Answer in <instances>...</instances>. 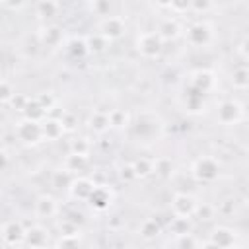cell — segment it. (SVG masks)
Returning <instances> with one entry per match:
<instances>
[{"label": "cell", "mask_w": 249, "mask_h": 249, "mask_svg": "<svg viewBox=\"0 0 249 249\" xmlns=\"http://www.w3.org/2000/svg\"><path fill=\"white\" fill-rule=\"evenodd\" d=\"M56 212H58V202L53 196L43 195L35 200V214L39 218H53L56 216Z\"/></svg>", "instance_id": "obj_17"}, {"label": "cell", "mask_w": 249, "mask_h": 249, "mask_svg": "<svg viewBox=\"0 0 249 249\" xmlns=\"http://www.w3.org/2000/svg\"><path fill=\"white\" fill-rule=\"evenodd\" d=\"M89 10L99 18H107L111 16V0H91Z\"/></svg>", "instance_id": "obj_29"}, {"label": "cell", "mask_w": 249, "mask_h": 249, "mask_svg": "<svg viewBox=\"0 0 249 249\" xmlns=\"http://www.w3.org/2000/svg\"><path fill=\"white\" fill-rule=\"evenodd\" d=\"M64 47H66L68 54L74 56V58H84L86 54H89V53H88V47H86V41H84V39H78V37L68 39Z\"/></svg>", "instance_id": "obj_22"}, {"label": "cell", "mask_w": 249, "mask_h": 249, "mask_svg": "<svg viewBox=\"0 0 249 249\" xmlns=\"http://www.w3.org/2000/svg\"><path fill=\"white\" fill-rule=\"evenodd\" d=\"M58 10H60V6H58L56 0H39L37 2V14L41 18H45V19L54 18L58 14Z\"/></svg>", "instance_id": "obj_23"}, {"label": "cell", "mask_w": 249, "mask_h": 249, "mask_svg": "<svg viewBox=\"0 0 249 249\" xmlns=\"http://www.w3.org/2000/svg\"><path fill=\"white\" fill-rule=\"evenodd\" d=\"M173 245H175V247H181V249H187V247H198V245H200V241H198L193 233L183 231V233H177V235H175Z\"/></svg>", "instance_id": "obj_28"}, {"label": "cell", "mask_w": 249, "mask_h": 249, "mask_svg": "<svg viewBox=\"0 0 249 249\" xmlns=\"http://www.w3.org/2000/svg\"><path fill=\"white\" fill-rule=\"evenodd\" d=\"M95 187L97 185L91 179H88V177H72V181L68 185V191H70V196L72 198H76V200H88Z\"/></svg>", "instance_id": "obj_9"}, {"label": "cell", "mask_w": 249, "mask_h": 249, "mask_svg": "<svg viewBox=\"0 0 249 249\" xmlns=\"http://www.w3.org/2000/svg\"><path fill=\"white\" fill-rule=\"evenodd\" d=\"M191 89L198 91V93H206L214 88V74L208 70H196L191 74Z\"/></svg>", "instance_id": "obj_13"}, {"label": "cell", "mask_w": 249, "mask_h": 249, "mask_svg": "<svg viewBox=\"0 0 249 249\" xmlns=\"http://www.w3.org/2000/svg\"><path fill=\"white\" fill-rule=\"evenodd\" d=\"M82 243V233H60V237L53 243L54 247H78Z\"/></svg>", "instance_id": "obj_27"}, {"label": "cell", "mask_w": 249, "mask_h": 249, "mask_svg": "<svg viewBox=\"0 0 249 249\" xmlns=\"http://www.w3.org/2000/svg\"><path fill=\"white\" fill-rule=\"evenodd\" d=\"M97 29H99V33L103 37H107L109 41H115V39L124 35L126 23H124V19L121 16H107V18H101Z\"/></svg>", "instance_id": "obj_7"}, {"label": "cell", "mask_w": 249, "mask_h": 249, "mask_svg": "<svg viewBox=\"0 0 249 249\" xmlns=\"http://www.w3.org/2000/svg\"><path fill=\"white\" fill-rule=\"evenodd\" d=\"M196 198L193 195H187V193H177L171 200V212L175 218H185V220H191L196 212Z\"/></svg>", "instance_id": "obj_4"}, {"label": "cell", "mask_w": 249, "mask_h": 249, "mask_svg": "<svg viewBox=\"0 0 249 249\" xmlns=\"http://www.w3.org/2000/svg\"><path fill=\"white\" fill-rule=\"evenodd\" d=\"M160 233H161V228H160V224H158L156 220L148 218V220L142 222V226H140V235H142L144 239H154V237H158Z\"/></svg>", "instance_id": "obj_24"}, {"label": "cell", "mask_w": 249, "mask_h": 249, "mask_svg": "<svg viewBox=\"0 0 249 249\" xmlns=\"http://www.w3.org/2000/svg\"><path fill=\"white\" fill-rule=\"evenodd\" d=\"M243 117V107L233 99H224L216 109V119L222 124H235Z\"/></svg>", "instance_id": "obj_5"}, {"label": "cell", "mask_w": 249, "mask_h": 249, "mask_svg": "<svg viewBox=\"0 0 249 249\" xmlns=\"http://www.w3.org/2000/svg\"><path fill=\"white\" fill-rule=\"evenodd\" d=\"M88 124H89V128L93 130V132H97V134H103V132H107L109 128H111V121H109V113H105V111H93L91 115H89V119H88Z\"/></svg>", "instance_id": "obj_19"}, {"label": "cell", "mask_w": 249, "mask_h": 249, "mask_svg": "<svg viewBox=\"0 0 249 249\" xmlns=\"http://www.w3.org/2000/svg\"><path fill=\"white\" fill-rule=\"evenodd\" d=\"M14 95H16V89H14L12 82L0 80V103H10V99Z\"/></svg>", "instance_id": "obj_32"}, {"label": "cell", "mask_w": 249, "mask_h": 249, "mask_svg": "<svg viewBox=\"0 0 249 249\" xmlns=\"http://www.w3.org/2000/svg\"><path fill=\"white\" fill-rule=\"evenodd\" d=\"M156 33L160 35L161 41H173V39L181 37L183 27H181V23H179L175 18H163V19L158 23Z\"/></svg>", "instance_id": "obj_11"}, {"label": "cell", "mask_w": 249, "mask_h": 249, "mask_svg": "<svg viewBox=\"0 0 249 249\" xmlns=\"http://www.w3.org/2000/svg\"><path fill=\"white\" fill-rule=\"evenodd\" d=\"M119 175H121L124 181H132V179H136V173H134V167H132V163H128V165H123V167H121V171H119Z\"/></svg>", "instance_id": "obj_38"}, {"label": "cell", "mask_w": 249, "mask_h": 249, "mask_svg": "<svg viewBox=\"0 0 249 249\" xmlns=\"http://www.w3.org/2000/svg\"><path fill=\"white\" fill-rule=\"evenodd\" d=\"M109 121H111V126H115V128H123V126L128 124V117H126V113L121 111V109L109 111Z\"/></svg>", "instance_id": "obj_30"}, {"label": "cell", "mask_w": 249, "mask_h": 249, "mask_svg": "<svg viewBox=\"0 0 249 249\" xmlns=\"http://www.w3.org/2000/svg\"><path fill=\"white\" fill-rule=\"evenodd\" d=\"M27 95H21V93H16L12 99H10V105L16 109V111H23V107H25V103H27Z\"/></svg>", "instance_id": "obj_34"}, {"label": "cell", "mask_w": 249, "mask_h": 249, "mask_svg": "<svg viewBox=\"0 0 249 249\" xmlns=\"http://www.w3.org/2000/svg\"><path fill=\"white\" fill-rule=\"evenodd\" d=\"M89 165V156H80V154H68L66 160H64V169L72 175L76 173H84L86 167Z\"/></svg>", "instance_id": "obj_18"}, {"label": "cell", "mask_w": 249, "mask_h": 249, "mask_svg": "<svg viewBox=\"0 0 249 249\" xmlns=\"http://www.w3.org/2000/svg\"><path fill=\"white\" fill-rule=\"evenodd\" d=\"M185 39L191 47H206L212 39H214V31L210 27V23L206 21H195L187 27L185 31Z\"/></svg>", "instance_id": "obj_3"}, {"label": "cell", "mask_w": 249, "mask_h": 249, "mask_svg": "<svg viewBox=\"0 0 249 249\" xmlns=\"http://www.w3.org/2000/svg\"><path fill=\"white\" fill-rule=\"evenodd\" d=\"M16 136L23 142V144H37L43 140V132H41V123L31 121V119H23L21 123H18L16 126Z\"/></svg>", "instance_id": "obj_6"}, {"label": "cell", "mask_w": 249, "mask_h": 249, "mask_svg": "<svg viewBox=\"0 0 249 249\" xmlns=\"http://www.w3.org/2000/svg\"><path fill=\"white\" fill-rule=\"evenodd\" d=\"M8 161H10V160H8V154H6L4 150H0V171H2V169H6Z\"/></svg>", "instance_id": "obj_40"}, {"label": "cell", "mask_w": 249, "mask_h": 249, "mask_svg": "<svg viewBox=\"0 0 249 249\" xmlns=\"http://www.w3.org/2000/svg\"><path fill=\"white\" fill-rule=\"evenodd\" d=\"M39 41H41L43 47L56 49V47L64 45V31H62V27H58V25H47V27L41 29Z\"/></svg>", "instance_id": "obj_12"}, {"label": "cell", "mask_w": 249, "mask_h": 249, "mask_svg": "<svg viewBox=\"0 0 249 249\" xmlns=\"http://www.w3.org/2000/svg\"><path fill=\"white\" fill-rule=\"evenodd\" d=\"M88 202H89V206L95 208V210H105V208H109L111 202H113V193H111L107 187H95L93 193L89 195Z\"/></svg>", "instance_id": "obj_16"}, {"label": "cell", "mask_w": 249, "mask_h": 249, "mask_svg": "<svg viewBox=\"0 0 249 249\" xmlns=\"http://www.w3.org/2000/svg\"><path fill=\"white\" fill-rule=\"evenodd\" d=\"M231 84H233L235 89H241V91L247 89L249 74H247V68H245V66H239V68L233 70V74H231Z\"/></svg>", "instance_id": "obj_25"}, {"label": "cell", "mask_w": 249, "mask_h": 249, "mask_svg": "<svg viewBox=\"0 0 249 249\" xmlns=\"http://www.w3.org/2000/svg\"><path fill=\"white\" fill-rule=\"evenodd\" d=\"M204 245H208V247H233L235 245V231L230 228H224V226L214 228Z\"/></svg>", "instance_id": "obj_10"}, {"label": "cell", "mask_w": 249, "mask_h": 249, "mask_svg": "<svg viewBox=\"0 0 249 249\" xmlns=\"http://www.w3.org/2000/svg\"><path fill=\"white\" fill-rule=\"evenodd\" d=\"M23 115H25V119H31V121H37V123H41L45 117H47V109L39 103V99L35 97V99H27V103H25V107H23V111H21Z\"/></svg>", "instance_id": "obj_21"}, {"label": "cell", "mask_w": 249, "mask_h": 249, "mask_svg": "<svg viewBox=\"0 0 249 249\" xmlns=\"http://www.w3.org/2000/svg\"><path fill=\"white\" fill-rule=\"evenodd\" d=\"M23 245H31V247H45V245H49V231L43 226L25 228Z\"/></svg>", "instance_id": "obj_15"}, {"label": "cell", "mask_w": 249, "mask_h": 249, "mask_svg": "<svg viewBox=\"0 0 249 249\" xmlns=\"http://www.w3.org/2000/svg\"><path fill=\"white\" fill-rule=\"evenodd\" d=\"M89 150H91V144H89L86 138H76V140H72V144H70V152H72V154L89 156Z\"/></svg>", "instance_id": "obj_31"}, {"label": "cell", "mask_w": 249, "mask_h": 249, "mask_svg": "<svg viewBox=\"0 0 249 249\" xmlns=\"http://www.w3.org/2000/svg\"><path fill=\"white\" fill-rule=\"evenodd\" d=\"M191 173L196 181H202V183H212L218 179L220 175V163L216 158L212 156H200L193 161L191 165Z\"/></svg>", "instance_id": "obj_1"}, {"label": "cell", "mask_w": 249, "mask_h": 249, "mask_svg": "<svg viewBox=\"0 0 249 249\" xmlns=\"http://www.w3.org/2000/svg\"><path fill=\"white\" fill-rule=\"evenodd\" d=\"M2 241L6 245H23L25 239V226L19 220H8L2 226Z\"/></svg>", "instance_id": "obj_8"}, {"label": "cell", "mask_w": 249, "mask_h": 249, "mask_svg": "<svg viewBox=\"0 0 249 249\" xmlns=\"http://www.w3.org/2000/svg\"><path fill=\"white\" fill-rule=\"evenodd\" d=\"M132 167H134L136 179H138V177L142 179V177H148V175L154 173V161L148 160V158H140V160H136V161L132 163Z\"/></svg>", "instance_id": "obj_26"}, {"label": "cell", "mask_w": 249, "mask_h": 249, "mask_svg": "<svg viewBox=\"0 0 249 249\" xmlns=\"http://www.w3.org/2000/svg\"><path fill=\"white\" fill-rule=\"evenodd\" d=\"M41 132H43V140H58L64 134L62 121L54 117H45L41 121Z\"/></svg>", "instance_id": "obj_14"}, {"label": "cell", "mask_w": 249, "mask_h": 249, "mask_svg": "<svg viewBox=\"0 0 249 249\" xmlns=\"http://www.w3.org/2000/svg\"><path fill=\"white\" fill-rule=\"evenodd\" d=\"M212 6H214V0H191V8H193L195 12H198V14L210 12Z\"/></svg>", "instance_id": "obj_33"}, {"label": "cell", "mask_w": 249, "mask_h": 249, "mask_svg": "<svg viewBox=\"0 0 249 249\" xmlns=\"http://www.w3.org/2000/svg\"><path fill=\"white\" fill-rule=\"evenodd\" d=\"M37 99H39V103H41L47 111H51V109L54 107V97H53L51 93H43V95H39Z\"/></svg>", "instance_id": "obj_39"}, {"label": "cell", "mask_w": 249, "mask_h": 249, "mask_svg": "<svg viewBox=\"0 0 249 249\" xmlns=\"http://www.w3.org/2000/svg\"><path fill=\"white\" fill-rule=\"evenodd\" d=\"M161 49H163V41L156 31H144L136 39V51L144 58H158L161 54Z\"/></svg>", "instance_id": "obj_2"}, {"label": "cell", "mask_w": 249, "mask_h": 249, "mask_svg": "<svg viewBox=\"0 0 249 249\" xmlns=\"http://www.w3.org/2000/svg\"><path fill=\"white\" fill-rule=\"evenodd\" d=\"M84 41H86L88 53H93V54L105 53L107 47H109V43H111V41H109L107 37H103L99 31H97V33H91V35H88V37H84Z\"/></svg>", "instance_id": "obj_20"}, {"label": "cell", "mask_w": 249, "mask_h": 249, "mask_svg": "<svg viewBox=\"0 0 249 249\" xmlns=\"http://www.w3.org/2000/svg\"><path fill=\"white\" fill-rule=\"evenodd\" d=\"M169 8L175 12H187L191 8V0H169Z\"/></svg>", "instance_id": "obj_36"}, {"label": "cell", "mask_w": 249, "mask_h": 249, "mask_svg": "<svg viewBox=\"0 0 249 249\" xmlns=\"http://www.w3.org/2000/svg\"><path fill=\"white\" fill-rule=\"evenodd\" d=\"M0 2H2V6H6L12 12H18L27 4V0H0Z\"/></svg>", "instance_id": "obj_37"}, {"label": "cell", "mask_w": 249, "mask_h": 249, "mask_svg": "<svg viewBox=\"0 0 249 249\" xmlns=\"http://www.w3.org/2000/svg\"><path fill=\"white\" fill-rule=\"evenodd\" d=\"M60 121H62L64 132H66V130H74V128H76V124H78V121H76V117H74L72 113H64Z\"/></svg>", "instance_id": "obj_35"}]
</instances>
